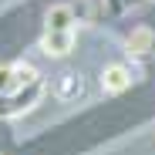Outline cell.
Segmentation results:
<instances>
[{"label":"cell","instance_id":"7a4b0ae2","mask_svg":"<svg viewBox=\"0 0 155 155\" xmlns=\"http://www.w3.org/2000/svg\"><path fill=\"white\" fill-rule=\"evenodd\" d=\"M37 68L34 64H27V61H14V64H0V98L4 94H10V91H17V88H24V84H31V81H37Z\"/></svg>","mask_w":155,"mask_h":155},{"label":"cell","instance_id":"5b68a950","mask_svg":"<svg viewBox=\"0 0 155 155\" xmlns=\"http://www.w3.org/2000/svg\"><path fill=\"white\" fill-rule=\"evenodd\" d=\"M78 31H44L41 34V51L47 58H68L74 51Z\"/></svg>","mask_w":155,"mask_h":155},{"label":"cell","instance_id":"ba28073f","mask_svg":"<svg viewBox=\"0 0 155 155\" xmlns=\"http://www.w3.org/2000/svg\"><path fill=\"white\" fill-rule=\"evenodd\" d=\"M135 4H142V0H101V14L105 17H118L125 10H132Z\"/></svg>","mask_w":155,"mask_h":155},{"label":"cell","instance_id":"8992f818","mask_svg":"<svg viewBox=\"0 0 155 155\" xmlns=\"http://www.w3.org/2000/svg\"><path fill=\"white\" fill-rule=\"evenodd\" d=\"M44 31H78V14L71 4H54L44 14Z\"/></svg>","mask_w":155,"mask_h":155},{"label":"cell","instance_id":"3957f363","mask_svg":"<svg viewBox=\"0 0 155 155\" xmlns=\"http://www.w3.org/2000/svg\"><path fill=\"white\" fill-rule=\"evenodd\" d=\"M135 84V71L128 64H105L101 68V91L105 94H121Z\"/></svg>","mask_w":155,"mask_h":155},{"label":"cell","instance_id":"52a82bcc","mask_svg":"<svg viewBox=\"0 0 155 155\" xmlns=\"http://www.w3.org/2000/svg\"><path fill=\"white\" fill-rule=\"evenodd\" d=\"M54 94H58V101H78L84 94V81H81V74H61L58 78V84H54Z\"/></svg>","mask_w":155,"mask_h":155},{"label":"cell","instance_id":"6da1fadb","mask_svg":"<svg viewBox=\"0 0 155 155\" xmlns=\"http://www.w3.org/2000/svg\"><path fill=\"white\" fill-rule=\"evenodd\" d=\"M44 91H47L44 78H37V81H31V84H24V88L4 94V98H0V118H17V115H24V111H31L34 105H41Z\"/></svg>","mask_w":155,"mask_h":155},{"label":"cell","instance_id":"277c9868","mask_svg":"<svg viewBox=\"0 0 155 155\" xmlns=\"http://www.w3.org/2000/svg\"><path fill=\"white\" fill-rule=\"evenodd\" d=\"M125 51H128V58L132 61H148V58H155V31L152 27H135L132 34L125 37Z\"/></svg>","mask_w":155,"mask_h":155}]
</instances>
